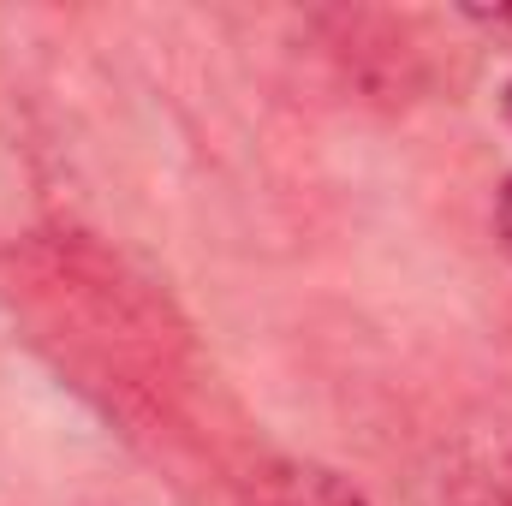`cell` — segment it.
<instances>
[{
	"mask_svg": "<svg viewBox=\"0 0 512 506\" xmlns=\"http://www.w3.org/2000/svg\"><path fill=\"white\" fill-rule=\"evenodd\" d=\"M251 506H370L352 477L316 459H268L251 477Z\"/></svg>",
	"mask_w": 512,
	"mask_h": 506,
	"instance_id": "6da1fadb",
	"label": "cell"
},
{
	"mask_svg": "<svg viewBox=\"0 0 512 506\" xmlns=\"http://www.w3.org/2000/svg\"><path fill=\"white\" fill-rule=\"evenodd\" d=\"M495 233H501V251L512 256V179L501 185V197H495Z\"/></svg>",
	"mask_w": 512,
	"mask_h": 506,
	"instance_id": "7a4b0ae2",
	"label": "cell"
},
{
	"mask_svg": "<svg viewBox=\"0 0 512 506\" xmlns=\"http://www.w3.org/2000/svg\"><path fill=\"white\" fill-rule=\"evenodd\" d=\"M501 114H507V126H512V78H507V90H501Z\"/></svg>",
	"mask_w": 512,
	"mask_h": 506,
	"instance_id": "3957f363",
	"label": "cell"
}]
</instances>
